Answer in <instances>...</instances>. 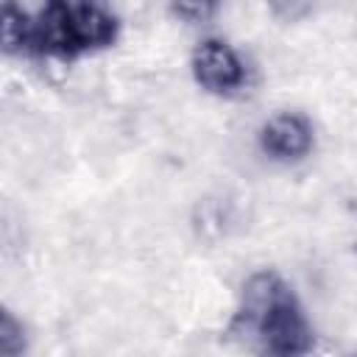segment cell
<instances>
[{
    "label": "cell",
    "mask_w": 357,
    "mask_h": 357,
    "mask_svg": "<svg viewBox=\"0 0 357 357\" xmlns=\"http://www.w3.org/2000/svg\"><path fill=\"white\" fill-rule=\"evenodd\" d=\"M25 349V332L20 326V321L0 307V354H20Z\"/></svg>",
    "instance_id": "8992f818"
},
{
    "label": "cell",
    "mask_w": 357,
    "mask_h": 357,
    "mask_svg": "<svg viewBox=\"0 0 357 357\" xmlns=\"http://www.w3.org/2000/svg\"><path fill=\"white\" fill-rule=\"evenodd\" d=\"M33 45V22L17 3L0 6V50L3 53H22Z\"/></svg>",
    "instance_id": "5b68a950"
},
{
    "label": "cell",
    "mask_w": 357,
    "mask_h": 357,
    "mask_svg": "<svg viewBox=\"0 0 357 357\" xmlns=\"http://www.w3.org/2000/svg\"><path fill=\"white\" fill-rule=\"evenodd\" d=\"M192 75L195 81L215 95H229L243 86L245 67L240 56L220 39H206L192 53Z\"/></svg>",
    "instance_id": "3957f363"
},
{
    "label": "cell",
    "mask_w": 357,
    "mask_h": 357,
    "mask_svg": "<svg viewBox=\"0 0 357 357\" xmlns=\"http://www.w3.org/2000/svg\"><path fill=\"white\" fill-rule=\"evenodd\" d=\"M259 142L279 162H298L312 151V126L296 112H282L262 126Z\"/></svg>",
    "instance_id": "277c9868"
},
{
    "label": "cell",
    "mask_w": 357,
    "mask_h": 357,
    "mask_svg": "<svg viewBox=\"0 0 357 357\" xmlns=\"http://www.w3.org/2000/svg\"><path fill=\"white\" fill-rule=\"evenodd\" d=\"M117 17L106 0H47L33 22V45L50 56H78L117 39Z\"/></svg>",
    "instance_id": "7a4b0ae2"
},
{
    "label": "cell",
    "mask_w": 357,
    "mask_h": 357,
    "mask_svg": "<svg viewBox=\"0 0 357 357\" xmlns=\"http://www.w3.org/2000/svg\"><path fill=\"white\" fill-rule=\"evenodd\" d=\"M268 6H271V11H273L279 20H284V22H298V20H304V17L310 14L312 0H268Z\"/></svg>",
    "instance_id": "ba28073f"
},
{
    "label": "cell",
    "mask_w": 357,
    "mask_h": 357,
    "mask_svg": "<svg viewBox=\"0 0 357 357\" xmlns=\"http://www.w3.org/2000/svg\"><path fill=\"white\" fill-rule=\"evenodd\" d=\"M234 329L257 335L262 349L273 354H304L312 349V326L290 284L273 271L254 273L243 284Z\"/></svg>",
    "instance_id": "6da1fadb"
},
{
    "label": "cell",
    "mask_w": 357,
    "mask_h": 357,
    "mask_svg": "<svg viewBox=\"0 0 357 357\" xmlns=\"http://www.w3.org/2000/svg\"><path fill=\"white\" fill-rule=\"evenodd\" d=\"M220 0H170L173 11L187 22H206L215 17Z\"/></svg>",
    "instance_id": "52a82bcc"
}]
</instances>
